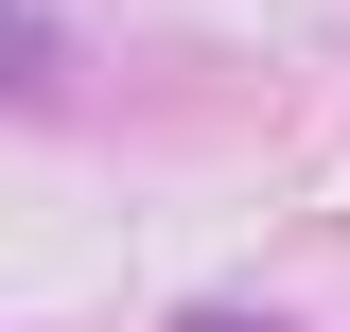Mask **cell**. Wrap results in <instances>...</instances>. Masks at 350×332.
<instances>
[{"label":"cell","instance_id":"cell-1","mask_svg":"<svg viewBox=\"0 0 350 332\" xmlns=\"http://www.w3.org/2000/svg\"><path fill=\"white\" fill-rule=\"evenodd\" d=\"M0 70H18V0H0Z\"/></svg>","mask_w":350,"mask_h":332}]
</instances>
